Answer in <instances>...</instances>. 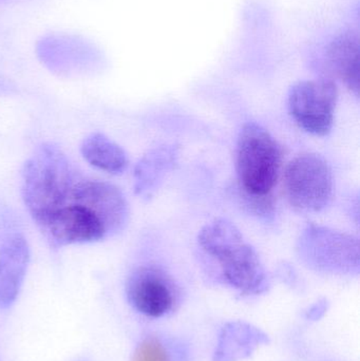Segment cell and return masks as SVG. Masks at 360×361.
Instances as JSON below:
<instances>
[{
  "mask_svg": "<svg viewBox=\"0 0 360 361\" xmlns=\"http://www.w3.org/2000/svg\"><path fill=\"white\" fill-rule=\"evenodd\" d=\"M21 195L51 247L95 243L126 227L129 206L111 183L80 169L61 148L42 144L25 162Z\"/></svg>",
  "mask_w": 360,
  "mask_h": 361,
  "instance_id": "obj_1",
  "label": "cell"
},
{
  "mask_svg": "<svg viewBox=\"0 0 360 361\" xmlns=\"http://www.w3.org/2000/svg\"><path fill=\"white\" fill-rule=\"evenodd\" d=\"M199 245L215 260L220 278L243 296H257L268 290L270 280L255 248L234 223L216 219L199 233Z\"/></svg>",
  "mask_w": 360,
  "mask_h": 361,
  "instance_id": "obj_2",
  "label": "cell"
},
{
  "mask_svg": "<svg viewBox=\"0 0 360 361\" xmlns=\"http://www.w3.org/2000/svg\"><path fill=\"white\" fill-rule=\"evenodd\" d=\"M281 163L283 152L272 135L256 123L244 125L237 145V176L241 190L260 212L272 207Z\"/></svg>",
  "mask_w": 360,
  "mask_h": 361,
  "instance_id": "obj_3",
  "label": "cell"
},
{
  "mask_svg": "<svg viewBox=\"0 0 360 361\" xmlns=\"http://www.w3.org/2000/svg\"><path fill=\"white\" fill-rule=\"evenodd\" d=\"M283 186L287 201L296 210L319 212L333 199V173L319 154H300L287 165Z\"/></svg>",
  "mask_w": 360,
  "mask_h": 361,
  "instance_id": "obj_4",
  "label": "cell"
},
{
  "mask_svg": "<svg viewBox=\"0 0 360 361\" xmlns=\"http://www.w3.org/2000/svg\"><path fill=\"white\" fill-rule=\"evenodd\" d=\"M300 258L311 269L333 275L359 271V240L352 235L311 225L298 241Z\"/></svg>",
  "mask_w": 360,
  "mask_h": 361,
  "instance_id": "obj_5",
  "label": "cell"
},
{
  "mask_svg": "<svg viewBox=\"0 0 360 361\" xmlns=\"http://www.w3.org/2000/svg\"><path fill=\"white\" fill-rule=\"evenodd\" d=\"M337 99V87L333 80H304L290 91L287 107L300 128L311 135L325 137L333 128Z\"/></svg>",
  "mask_w": 360,
  "mask_h": 361,
  "instance_id": "obj_6",
  "label": "cell"
},
{
  "mask_svg": "<svg viewBox=\"0 0 360 361\" xmlns=\"http://www.w3.org/2000/svg\"><path fill=\"white\" fill-rule=\"evenodd\" d=\"M126 294L135 311L152 319L171 315L181 302L179 286L156 265L135 269L127 280Z\"/></svg>",
  "mask_w": 360,
  "mask_h": 361,
  "instance_id": "obj_7",
  "label": "cell"
},
{
  "mask_svg": "<svg viewBox=\"0 0 360 361\" xmlns=\"http://www.w3.org/2000/svg\"><path fill=\"white\" fill-rule=\"evenodd\" d=\"M29 261L25 238L14 229H0V307H10L16 300Z\"/></svg>",
  "mask_w": 360,
  "mask_h": 361,
  "instance_id": "obj_8",
  "label": "cell"
},
{
  "mask_svg": "<svg viewBox=\"0 0 360 361\" xmlns=\"http://www.w3.org/2000/svg\"><path fill=\"white\" fill-rule=\"evenodd\" d=\"M177 156L173 146H160L150 150L135 167V192L150 197L175 166Z\"/></svg>",
  "mask_w": 360,
  "mask_h": 361,
  "instance_id": "obj_9",
  "label": "cell"
},
{
  "mask_svg": "<svg viewBox=\"0 0 360 361\" xmlns=\"http://www.w3.org/2000/svg\"><path fill=\"white\" fill-rule=\"evenodd\" d=\"M328 63L336 76L359 93V40L357 35L346 33L336 38L327 52Z\"/></svg>",
  "mask_w": 360,
  "mask_h": 361,
  "instance_id": "obj_10",
  "label": "cell"
},
{
  "mask_svg": "<svg viewBox=\"0 0 360 361\" xmlns=\"http://www.w3.org/2000/svg\"><path fill=\"white\" fill-rule=\"evenodd\" d=\"M80 152L89 164L111 175H120L128 166V157L125 150L101 133L88 135L82 141Z\"/></svg>",
  "mask_w": 360,
  "mask_h": 361,
  "instance_id": "obj_11",
  "label": "cell"
},
{
  "mask_svg": "<svg viewBox=\"0 0 360 361\" xmlns=\"http://www.w3.org/2000/svg\"><path fill=\"white\" fill-rule=\"evenodd\" d=\"M184 354L175 345L160 337L150 336L144 339L135 350L132 361H183Z\"/></svg>",
  "mask_w": 360,
  "mask_h": 361,
  "instance_id": "obj_12",
  "label": "cell"
}]
</instances>
